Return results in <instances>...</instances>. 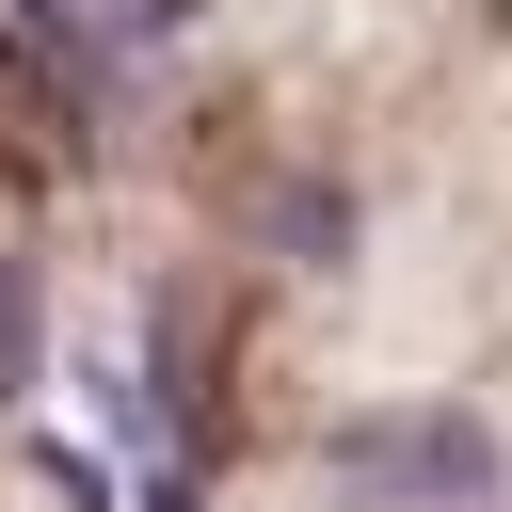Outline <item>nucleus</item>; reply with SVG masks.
Returning <instances> with one entry per match:
<instances>
[{"mask_svg": "<svg viewBox=\"0 0 512 512\" xmlns=\"http://www.w3.org/2000/svg\"><path fill=\"white\" fill-rule=\"evenodd\" d=\"M480 480H496V432L448 416V400H368V416H336V496H352V512H464Z\"/></svg>", "mask_w": 512, "mask_h": 512, "instance_id": "obj_1", "label": "nucleus"}, {"mask_svg": "<svg viewBox=\"0 0 512 512\" xmlns=\"http://www.w3.org/2000/svg\"><path fill=\"white\" fill-rule=\"evenodd\" d=\"M48 384V288H32V256H0V400H32Z\"/></svg>", "mask_w": 512, "mask_h": 512, "instance_id": "obj_2", "label": "nucleus"}, {"mask_svg": "<svg viewBox=\"0 0 512 512\" xmlns=\"http://www.w3.org/2000/svg\"><path fill=\"white\" fill-rule=\"evenodd\" d=\"M176 32H192V0H96V48H112V64H128V48H176Z\"/></svg>", "mask_w": 512, "mask_h": 512, "instance_id": "obj_3", "label": "nucleus"}, {"mask_svg": "<svg viewBox=\"0 0 512 512\" xmlns=\"http://www.w3.org/2000/svg\"><path fill=\"white\" fill-rule=\"evenodd\" d=\"M128 512H192V464H176V448H160V464H144V480H128Z\"/></svg>", "mask_w": 512, "mask_h": 512, "instance_id": "obj_4", "label": "nucleus"}]
</instances>
